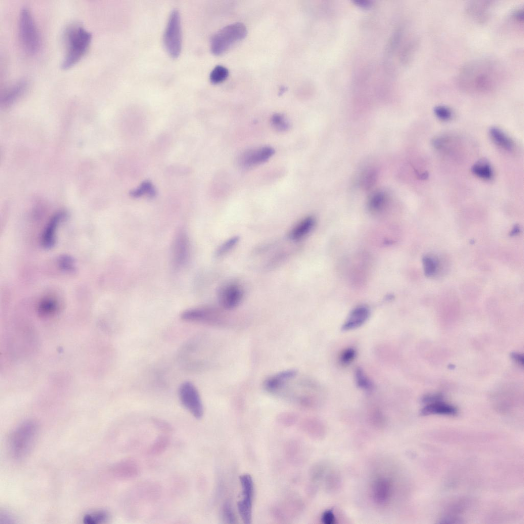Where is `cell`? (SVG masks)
I'll list each match as a JSON object with an SVG mask.
<instances>
[{
    "label": "cell",
    "mask_w": 524,
    "mask_h": 524,
    "mask_svg": "<svg viewBox=\"0 0 524 524\" xmlns=\"http://www.w3.org/2000/svg\"><path fill=\"white\" fill-rule=\"evenodd\" d=\"M434 112L437 118L445 121L449 120L452 116L451 110L447 107L443 106L435 107Z\"/></svg>",
    "instance_id": "obj_32"
},
{
    "label": "cell",
    "mask_w": 524,
    "mask_h": 524,
    "mask_svg": "<svg viewBox=\"0 0 524 524\" xmlns=\"http://www.w3.org/2000/svg\"><path fill=\"white\" fill-rule=\"evenodd\" d=\"M355 381L357 386L366 391L373 389V384L360 368H357L355 373Z\"/></svg>",
    "instance_id": "obj_26"
},
{
    "label": "cell",
    "mask_w": 524,
    "mask_h": 524,
    "mask_svg": "<svg viewBox=\"0 0 524 524\" xmlns=\"http://www.w3.org/2000/svg\"><path fill=\"white\" fill-rule=\"evenodd\" d=\"M274 153V149L268 146L250 149L244 152L239 156L238 165L242 169H250L266 162Z\"/></svg>",
    "instance_id": "obj_9"
},
{
    "label": "cell",
    "mask_w": 524,
    "mask_h": 524,
    "mask_svg": "<svg viewBox=\"0 0 524 524\" xmlns=\"http://www.w3.org/2000/svg\"><path fill=\"white\" fill-rule=\"evenodd\" d=\"M189 255V241L184 232L179 233L174 243L173 259L174 265L177 267L184 266L187 261Z\"/></svg>",
    "instance_id": "obj_12"
},
{
    "label": "cell",
    "mask_w": 524,
    "mask_h": 524,
    "mask_svg": "<svg viewBox=\"0 0 524 524\" xmlns=\"http://www.w3.org/2000/svg\"><path fill=\"white\" fill-rule=\"evenodd\" d=\"M222 517L226 523H233L236 522V518L234 511L229 503H226L222 508Z\"/></svg>",
    "instance_id": "obj_31"
},
{
    "label": "cell",
    "mask_w": 524,
    "mask_h": 524,
    "mask_svg": "<svg viewBox=\"0 0 524 524\" xmlns=\"http://www.w3.org/2000/svg\"><path fill=\"white\" fill-rule=\"evenodd\" d=\"M370 314V310L366 306H359L355 308L343 325L342 330H352L361 326L368 320Z\"/></svg>",
    "instance_id": "obj_13"
},
{
    "label": "cell",
    "mask_w": 524,
    "mask_h": 524,
    "mask_svg": "<svg viewBox=\"0 0 524 524\" xmlns=\"http://www.w3.org/2000/svg\"><path fill=\"white\" fill-rule=\"evenodd\" d=\"M271 124L273 128L280 132L286 131L290 125L285 117L281 114H275L271 119Z\"/></svg>",
    "instance_id": "obj_27"
},
{
    "label": "cell",
    "mask_w": 524,
    "mask_h": 524,
    "mask_svg": "<svg viewBox=\"0 0 524 524\" xmlns=\"http://www.w3.org/2000/svg\"><path fill=\"white\" fill-rule=\"evenodd\" d=\"M27 88L28 83L26 81H21L13 85L2 96V105L9 107L13 105L24 95Z\"/></svg>",
    "instance_id": "obj_16"
},
{
    "label": "cell",
    "mask_w": 524,
    "mask_h": 524,
    "mask_svg": "<svg viewBox=\"0 0 524 524\" xmlns=\"http://www.w3.org/2000/svg\"><path fill=\"white\" fill-rule=\"evenodd\" d=\"M239 240L238 236H235L226 240L218 248L216 256L218 257H222L228 254L237 245Z\"/></svg>",
    "instance_id": "obj_28"
},
{
    "label": "cell",
    "mask_w": 524,
    "mask_h": 524,
    "mask_svg": "<svg viewBox=\"0 0 524 524\" xmlns=\"http://www.w3.org/2000/svg\"><path fill=\"white\" fill-rule=\"evenodd\" d=\"M423 263L424 273L427 277H431L436 274L438 263L434 258L426 256L423 259Z\"/></svg>",
    "instance_id": "obj_30"
},
{
    "label": "cell",
    "mask_w": 524,
    "mask_h": 524,
    "mask_svg": "<svg viewBox=\"0 0 524 524\" xmlns=\"http://www.w3.org/2000/svg\"><path fill=\"white\" fill-rule=\"evenodd\" d=\"M65 55L62 68L68 70L77 64L85 56L92 40V34L82 25L73 24L64 32Z\"/></svg>",
    "instance_id": "obj_2"
},
{
    "label": "cell",
    "mask_w": 524,
    "mask_h": 524,
    "mask_svg": "<svg viewBox=\"0 0 524 524\" xmlns=\"http://www.w3.org/2000/svg\"><path fill=\"white\" fill-rule=\"evenodd\" d=\"M169 442L170 440L167 436H160L150 448L149 453L151 455H157L162 453L167 449Z\"/></svg>",
    "instance_id": "obj_25"
},
{
    "label": "cell",
    "mask_w": 524,
    "mask_h": 524,
    "mask_svg": "<svg viewBox=\"0 0 524 524\" xmlns=\"http://www.w3.org/2000/svg\"><path fill=\"white\" fill-rule=\"evenodd\" d=\"M229 75L228 69L223 66L218 65L211 72L210 81L213 84H218L224 81Z\"/></svg>",
    "instance_id": "obj_24"
},
{
    "label": "cell",
    "mask_w": 524,
    "mask_h": 524,
    "mask_svg": "<svg viewBox=\"0 0 524 524\" xmlns=\"http://www.w3.org/2000/svg\"><path fill=\"white\" fill-rule=\"evenodd\" d=\"M428 173H426V172H425V173H423V174H421V175H420L419 176V178H420L421 179H422V180H423V179H427V178H428Z\"/></svg>",
    "instance_id": "obj_38"
},
{
    "label": "cell",
    "mask_w": 524,
    "mask_h": 524,
    "mask_svg": "<svg viewBox=\"0 0 524 524\" xmlns=\"http://www.w3.org/2000/svg\"><path fill=\"white\" fill-rule=\"evenodd\" d=\"M116 471L120 477L130 479L136 477L139 474L140 468L134 461L127 460L118 464Z\"/></svg>",
    "instance_id": "obj_19"
},
{
    "label": "cell",
    "mask_w": 524,
    "mask_h": 524,
    "mask_svg": "<svg viewBox=\"0 0 524 524\" xmlns=\"http://www.w3.org/2000/svg\"><path fill=\"white\" fill-rule=\"evenodd\" d=\"M179 398L183 405L195 418L201 419L204 414V408L199 393L191 382L181 384L178 391Z\"/></svg>",
    "instance_id": "obj_7"
},
{
    "label": "cell",
    "mask_w": 524,
    "mask_h": 524,
    "mask_svg": "<svg viewBox=\"0 0 524 524\" xmlns=\"http://www.w3.org/2000/svg\"><path fill=\"white\" fill-rule=\"evenodd\" d=\"M244 292L242 287L236 282H230L220 288L218 298L220 305L227 310L237 307L242 302Z\"/></svg>",
    "instance_id": "obj_10"
},
{
    "label": "cell",
    "mask_w": 524,
    "mask_h": 524,
    "mask_svg": "<svg viewBox=\"0 0 524 524\" xmlns=\"http://www.w3.org/2000/svg\"><path fill=\"white\" fill-rule=\"evenodd\" d=\"M518 232H519V229L516 228H516L513 231L512 235H513L514 234H516V233H518Z\"/></svg>",
    "instance_id": "obj_39"
},
{
    "label": "cell",
    "mask_w": 524,
    "mask_h": 524,
    "mask_svg": "<svg viewBox=\"0 0 524 524\" xmlns=\"http://www.w3.org/2000/svg\"><path fill=\"white\" fill-rule=\"evenodd\" d=\"M489 134L492 141L497 146L507 151L513 149L512 141L500 129L492 127L489 130Z\"/></svg>",
    "instance_id": "obj_20"
},
{
    "label": "cell",
    "mask_w": 524,
    "mask_h": 524,
    "mask_svg": "<svg viewBox=\"0 0 524 524\" xmlns=\"http://www.w3.org/2000/svg\"><path fill=\"white\" fill-rule=\"evenodd\" d=\"M513 17L518 21H522L523 20V12L521 10H518L516 11L513 14Z\"/></svg>",
    "instance_id": "obj_37"
},
{
    "label": "cell",
    "mask_w": 524,
    "mask_h": 524,
    "mask_svg": "<svg viewBox=\"0 0 524 524\" xmlns=\"http://www.w3.org/2000/svg\"><path fill=\"white\" fill-rule=\"evenodd\" d=\"M218 315L214 310L204 308L190 309L181 315L183 321L195 323L213 324L216 322Z\"/></svg>",
    "instance_id": "obj_11"
},
{
    "label": "cell",
    "mask_w": 524,
    "mask_h": 524,
    "mask_svg": "<svg viewBox=\"0 0 524 524\" xmlns=\"http://www.w3.org/2000/svg\"><path fill=\"white\" fill-rule=\"evenodd\" d=\"M511 357L514 361L521 366L523 364V357L522 354L513 353L511 354Z\"/></svg>",
    "instance_id": "obj_35"
},
{
    "label": "cell",
    "mask_w": 524,
    "mask_h": 524,
    "mask_svg": "<svg viewBox=\"0 0 524 524\" xmlns=\"http://www.w3.org/2000/svg\"><path fill=\"white\" fill-rule=\"evenodd\" d=\"M154 422L156 423V425H157L160 428L164 429V430L171 431L172 429V427H171V426L169 424L165 422H163L161 420H159L158 419L155 420Z\"/></svg>",
    "instance_id": "obj_36"
},
{
    "label": "cell",
    "mask_w": 524,
    "mask_h": 524,
    "mask_svg": "<svg viewBox=\"0 0 524 524\" xmlns=\"http://www.w3.org/2000/svg\"><path fill=\"white\" fill-rule=\"evenodd\" d=\"M356 355V351L354 349H347L342 353L340 358V362L345 365L349 364L354 360Z\"/></svg>",
    "instance_id": "obj_33"
},
{
    "label": "cell",
    "mask_w": 524,
    "mask_h": 524,
    "mask_svg": "<svg viewBox=\"0 0 524 524\" xmlns=\"http://www.w3.org/2000/svg\"><path fill=\"white\" fill-rule=\"evenodd\" d=\"M243 499L238 503L239 514L245 523L252 521L253 503L254 496V483L252 476L244 474L240 476Z\"/></svg>",
    "instance_id": "obj_8"
},
{
    "label": "cell",
    "mask_w": 524,
    "mask_h": 524,
    "mask_svg": "<svg viewBox=\"0 0 524 524\" xmlns=\"http://www.w3.org/2000/svg\"><path fill=\"white\" fill-rule=\"evenodd\" d=\"M315 220L312 216L307 217L297 223L290 231L289 238L293 241H299L309 235L315 225Z\"/></svg>",
    "instance_id": "obj_14"
},
{
    "label": "cell",
    "mask_w": 524,
    "mask_h": 524,
    "mask_svg": "<svg viewBox=\"0 0 524 524\" xmlns=\"http://www.w3.org/2000/svg\"><path fill=\"white\" fill-rule=\"evenodd\" d=\"M421 413L422 415L438 414L450 416L455 415L457 413V409L453 406L440 400L427 403L421 410Z\"/></svg>",
    "instance_id": "obj_17"
},
{
    "label": "cell",
    "mask_w": 524,
    "mask_h": 524,
    "mask_svg": "<svg viewBox=\"0 0 524 524\" xmlns=\"http://www.w3.org/2000/svg\"><path fill=\"white\" fill-rule=\"evenodd\" d=\"M19 33L26 52L32 55L36 54L40 48V37L32 14L27 7L22 8L20 13Z\"/></svg>",
    "instance_id": "obj_5"
},
{
    "label": "cell",
    "mask_w": 524,
    "mask_h": 524,
    "mask_svg": "<svg viewBox=\"0 0 524 524\" xmlns=\"http://www.w3.org/2000/svg\"><path fill=\"white\" fill-rule=\"evenodd\" d=\"M473 174L485 180H490L493 177V172L489 162L485 159H482L476 163L472 167Z\"/></svg>",
    "instance_id": "obj_21"
},
{
    "label": "cell",
    "mask_w": 524,
    "mask_h": 524,
    "mask_svg": "<svg viewBox=\"0 0 524 524\" xmlns=\"http://www.w3.org/2000/svg\"><path fill=\"white\" fill-rule=\"evenodd\" d=\"M58 308L56 300L53 298H47L42 301L39 306L40 313L43 316H50L55 313Z\"/></svg>",
    "instance_id": "obj_23"
},
{
    "label": "cell",
    "mask_w": 524,
    "mask_h": 524,
    "mask_svg": "<svg viewBox=\"0 0 524 524\" xmlns=\"http://www.w3.org/2000/svg\"><path fill=\"white\" fill-rule=\"evenodd\" d=\"M322 519L325 523H333L335 521V517L333 511L331 510L325 511L322 516Z\"/></svg>",
    "instance_id": "obj_34"
},
{
    "label": "cell",
    "mask_w": 524,
    "mask_h": 524,
    "mask_svg": "<svg viewBox=\"0 0 524 524\" xmlns=\"http://www.w3.org/2000/svg\"><path fill=\"white\" fill-rule=\"evenodd\" d=\"M247 34L246 27L242 23H235L223 28L211 39L212 53L216 56L224 54L234 44L244 39Z\"/></svg>",
    "instance_id": "obj_4"
},
{
    "label": "cell",
    "mask_w": 524,
    "mask_h": 524,
    "mask_svg": "<svg viewBox=\"0 0 524 524\" xmlns=\"http://www.w3.org/2000/svg\"><path fill=\"white\" fill-rule=\"evenodd\" d=\"M108 517L105 511H98L87 514L84 518V521L87 524H99L104 522Z\"/></svg>",
    "instance_id": "obj_29"
},
{
    "label": "cell",
    "mask_w": 524,
    "mask_h": 524,
    "mask_svg": "<svg viewBox=\"0 0 524 524\" xmlns=\"http://www.w3.org/2000/svg\"><path fill=\"white\" fill-rule=\"evenodd\" d=\"M297 375V371L289 370L282 372L268 378L265 383L266 390L270 392H276L290 380Z\"/></svg>",
    "instance_id": "obj_15"
},
{
    "label": "cell",
    "mask_w": 524,
    "mask_h": 524,
    "mask_svg": "<svg viewBox=\"0 0 524 524\" xmlns=\"http://www.w3.org/2000/svg\"><path fill=\"white\" fill-rule=\"evenodd\" d=\"M496 66L488 61L476 62L467 65L460 74L459 81L461 86L472 93L491 92L494 89L498 80Z\"/></svg>",
    "instance_id": "obj_1"
},
{
    "label": "cell",
    "mask_w": 524,
    "mask_h": 524,
    "mask_svg": "<svg viewBox=\"0 0 524 524\" xmlns=\"http://www.w3.org/2000/svg\"><path fill=\"white\" fill-rule=\"evenodd\" d=\"M64 214L59 213L51 220L42 237L43 245L47 248H50L55 245L57 229L61 221L64 218Z\"/></svg>",
    "instance_id": "obj_18"
},
{
    "label": "cell",
    "mask_w": 524,
    "mask_h": 524,
    "mask_svg": "<svg viewBox=\"0 0 524 524\" xmlns=\"http://www.w3.org/2000/svg\"><path fill=\"white\" fill-rule=\"evenodd\" d=\"M164 42L169 55L173 58H177L182 48L181 18L177 10H174L171 13L164 34Z\"/></svg>",
    "instance_id": "obj_6"
},
{
    "label": "cell",
    "mask_w": 524,
    "mask_h": 524,
    "mask_svg": "<svg viewBox=\"0 0 524 524\" xmlns=\"http://www.w3.org/2000/svg\"><path fill=\"white\" fill-rule=\"evenodd\" d=\"M386 201V197L384 193L377 192L374 194L370 199L369 207L373 212H379L384 207Z\"/></svg>",
    "instance_id": "obj_22"
},
{
    "label": "cell",
    "mask_w": 524,
    "mask_h": 524,
    "mask_svg": "<svg viewBox=\"0 0 524 524\" xmlns=\"http://www.w3.org/2000/svg\"><path fill=\"white\" fill-rule=\"evenodd\" d=\"M38 428L33 422H26L13 431L10 439V448L14 458H26L32 450L37 438Z\"/></svg>",
    "instance_id": "obj_3"
}]
</instances>
